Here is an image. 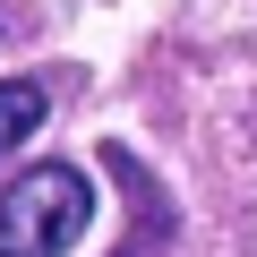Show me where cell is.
I'll return each mask as SVG.
<instances>
[{
  "label": "cell",
  "instance_id": "2",
  "mask_svg": "<svg viewBox=\"0 0 257 257\" xmlns=\"http://www.w3.org/2000/svg\"><path fill=\"white\" fill-rule=\"evenodd\" d=\"M43 111H52L43 77H0V155H18V138H35Z\"/></svg>",
  "mask_w": 257,
  "mask_h": 257
},
{
  "label": "cell",
  "instance_id": "1",
  "mask_svg": "<svg viewBox=\"0 0 257 257\" xmlns=\"http://www.w3.org/2000/svg\"><path fill=\"white\" fill-rule=\"evenodd\" d=\"M94 223V189L77 163H26L0 189V257H69Z\"/></svg>",
  "mask_w": 257,
  "mask_h": 257
}]
</instances>
